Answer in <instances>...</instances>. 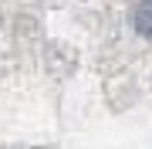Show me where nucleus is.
<instances>
[{
  "mask_svg": "<svg viewBox=\"0 0 152 149\" xmlns=\"http://www.w3.org/2000/svg\"><path fill=\"white\" fill-rule=\"evenodd\" d=\"M135 31L145 34V37H152V0H145V4L135 10Z\"/></svg>",
  "mask_w": 152,
  "mask_h": 149,
  "instance_id": "obj_1",
  "label": "nucleus"
}]
</instances>
